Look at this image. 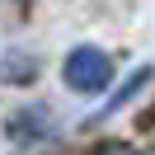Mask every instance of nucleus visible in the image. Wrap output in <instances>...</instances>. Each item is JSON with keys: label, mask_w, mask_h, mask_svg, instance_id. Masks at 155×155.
I'll return each instance as SVG.
<instances>
[{"label": "nucleus", "mask_w": 155, "mask_h": 155, "mask_svg": "<svg viewBox=\"0 0 155 155\" xmlns=\"http://www.w3.org/2000/svg\"><path fill=\"white\" fill-rule=\"evenodd\" d=\"M66 80H71L75 89H104V80H108V57H99L94 47L75 52V57L66 61Z\"/></svg>", "instance_id": "obj_1"}]
</instances>
